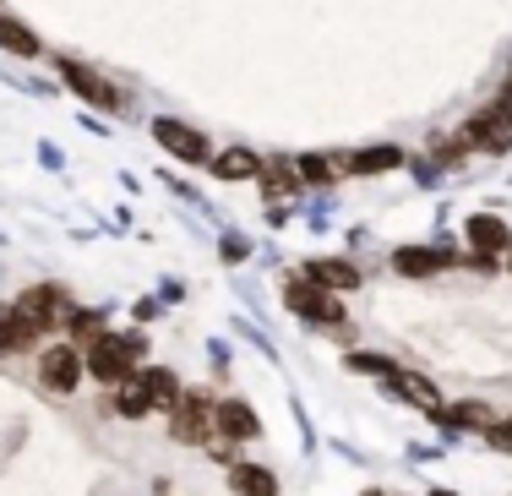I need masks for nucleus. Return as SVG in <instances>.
I'll return each instance as SVG.
<instances>
[{
	"label": "nucleus",
	"instance_id": "f257e3e1",
	"mask_svg": "<svg viewBox=\"0 0 512 496\" xmlns=\"http://www.w3.org/2000/svg\"><path fill=\"white\" fill-rule=\"evenodd\" d=\"M142 355H148V338L142 333H99L88 349H82V366H88L93 382L120 387L131 371L142 366Z\"/></svg>",
	"mask_w": 512,
	"mask_h": 496
},
{
	"label": "nucleus",
	"instance_id": "f03ea898",
	"mask_svg": "<svg viewBox=\"0 0 512 496\" xmlns=\"http://www.w3.org/2000/svg\"><path fill=\"white\" fill-rule=\"evenodd\" d=\"M213 409H218L213 393L186 387V393L175 398V409H169V437H175L180 447H207L213 442Z\"/></svg>",
	"mask_w": 512,
	"mask_h": 496
},
{
	"label": "nucleus",
	"instance_id": "7ed1b4c3",
	"mask_svg": "<svg viewBox=\"0 0 512 496\" xmlns=\"http://www.w3.org/2000/svg\"><path fill=\"white\" fill-rule=\"evenodd\" d=\"M284 306L295 311L300 322H316V328H344V322H349L344 300H338L333 289L306 284V278H289V284H284Z\"/></svg>",
	"mask_w": 512,
	"mask_h": 496
},
{
	"label": "nucleus",
	"instance_id": "20e7f679",
	"mask_svg": "<svg viewBox=\"0 0 512 496\" xmlns=\"http://www.w3.org/2000/svg\"><path fill=\"white\" fill-rule=\"evenodd\" d=\"M55 71H60V82H66V88L77 93L82 104H93V110H104V115H120V110H126V93H120L115 82H104L93 66H82V60L60 55V60H55Z\"/></svg>",
	"mask_w": 512,
	"mask_h": 496
},
{
	"label": "nucleus",
	"instance_id": "39448f33",
	"mask_svg": "<svg viewBox=\"0 0 512 496\" xmlns=\"http://www.w3.org/2000/svg\"><path fill=\"white\" fill-rule=\"evenodd\" d=\"M82 377H88V366H82V349L71 344V338H66V344H44L39 349V382L50 387L55 398L77 393Z\"/></svg>",
	"mask_w": 512,
	"mask_h": 496
},
{
	"label": "nucleus",
	"instance_id": "423d86ee",
	"mask_svg": "<svg viewBox=\"0 0 512 496\" xmlns=\"http://www.w3.org/2000/svg\"><path fill=\"white\" fill-rule=\"evenodd\" d=\"M17 311H22V322H28V333L44 338V333H55L60 322H66L71 300H66V289H60V284H33L28 295L17 300Z\"/></svg>",
	"mask_w": 512,
	"mask_h": 496
},
{
	"label": "nucleus",
	"instance_id": "0eeeda50",
	"mask_svg": "<svg viewBox=\"0 0 512 496\" xmlns=\"http://www.w3.org/2000/svg\"><path fill=\"white\" fill-rule=\"evenodd\" d=\"M153 137H158V148L175 153L180 164H207V159H213V142H207L197 126H186V120L158 115V120H153Z\"/></svg>",
	"mask_w": 512,
	"mask_h": 496
},
{
	"label": "nucleus",
	"instance_id": "6e6552de",
	"mask_svg": "<svg viewBox=\"0 0 512 496\" xmlns=\"http://www.w3.org/2000/svg\"><path fill=\"white\" fill-rule=\"evenodd\" d=\"M213 437H229V442H256L262 437V420L246 398H218L213 409Z\"/></svg>",
	"mask_w": 512,
	"mask_h": 496
},
{
	"label": "nucleus",
	"instance_id": "1a4fd4ad",
	"mask_svg": "<svg viewBox=\"0 0 512 496\" xmlns=\"http://www.w3.org/2000/svg\"><path fill=\"white\" fill-rule=\"evenodd\" d=\"M300 278H306V284H316V289H360V268L349 257H311V262H300Z\"/></svg>",
	"mask_w": 512,
	"mask_h": 496
},
{
	"label": "nucleus",
	"instance_id": "9d476101",
	"mask_svg": "<svg viewBox=\"0 0 512 496\" xmlns=\"http://www.w3.org/2000/svg\"><path fill=\"white\" fill-rule=\"evenodd\" d=\"M463 240H469L474 257H507L512 246V229L496 219V213H474L469 224H463Z\"/></svg>",
	"mask_w": 512,
	"mask_h": 496
},
{
	"label": "nucleus",
	"instance_id": "9b49d317",
	"mask_svg": "<svg viewBox=\"0 0 512 496\" xmlns=\"http://www.w3.org/2000/svg\"><path fill=\"white\" fill-rule=\"evenodd\" d=\"M453 251H442V246H398L393 251V273L398 278H436L442 268H453Z\"/></svg>",
	"mask_w": 512,
	"mask_h": 496
},
{
	"label": "nucleus",
	"instance_id": "f8f14e48",
	"mask_svg": "<svg viewBox=\"0 0 512 496\" xmlns=\"http://www.w3.org/2000/svg\"><path fill=\"white\" fill-rule=\"evenodd\" d=\"M207 169H213V180H229V186H235V180H262V159H256L251 148H224V153H213V159H207Z\"/></svg>",
	"mask_w": 512,
	"mask_h": 496
},
{
	"label": "nucleus",
	"instance_id": "ddd939ff",
	"mask_svg": "<svg viewBox=\"0 0 512 496\" xmlns=\"http://www.w3.org/2000/svg\"><path fill=\"white\" fill-rule=\"evenodd\" d=\"M137 382H142V393L153 398V409H164V415L175 409V398L186 393V387H180V377H175L169 366H137Z\"/></svg>",
	"mask_w": 512,
	"mask_h": 496
},
{
	"label": "nucleus",
	"instance_id": "4468645a",
	"mask_svg": "<svg viewBox=\"0 0 512 496\" xmlns=\"http://www.w3.org/2000/svg\"><path fill=\"white\" fill-rule=\"evenodd\" d=\"M333 164H338V175H387V169L404 164V153H398V148H360V153L333 159Z\"/></svg>",
	"mask_w": 512,
	"mask_h": 496
},
{
	"label": "nucleus",
	"instance_id": "2eb2a0df",
	"mask_svg": "<svg viewBox=\"0 0 512 496\" xmlns=\"http://www.w3.org/2000/svg\"><path fill=\"white\" fill-rule=\"evenodd\" d=\"M387 387H393V393L398 398H409V404L414 409H442V393H436V382H425V377H414V371H387V377H382Z\"/></svg>",
	"mask_w": 512,
	"mask_h": 496
},
{
	"label": "nucleus",
	"instance_id": "dca6fc26",
	"mask_svg": "<svg viewBox=\"0 0 512 496\" xmlns=\"http://www.w3.org/2000/svg\"><path fill=\"white\" fill-rule=\"evenodd\" d=\"M229 491L235 496H278V475L267 464H229Z\"/></svg>",
	"mask_w": 512,
	"mask_h": 496
},
{
	"label": "nucleus",
	"instance_id": "f3484780",
	"mask_svg": "<svg viewBox=\"0 0 512 496\" xmlns=\"http://www.w3.org/2000/svg\"><path fill=\"white\" fill-rule=\"evenodd\" d=\"M109 409H115L120 420H148L153 415V398L142 393V382H137V371H131L126 382L115 387V393H109Z\"/></svg>",
	"mask_w": 512,
	"mask_h": 496
},
{
	"label": "nucleus",
	"instance_id": "a211bd4d",
	"mask_svg": "<svg viewBox=\"0 0 512 496\" xmlns=\"http://www.w3.org/2000/svg\"><path fill=\"white\" fill-rule=\"evenodd\" d=\"M0 50L22 55V60H39L44 44H39V33H33V28H22L17 17H6V11H0Z\"/></svg>",
	"mask_w": 512,
	"mask_h": 496
},
{
	"label": "nucleus",
	"instance_id": "6ab92c4d",
	"mask_svg": "<svg viewBox=\"0 0 512 496\" xmlns=\"http://www.w3.org/2000/svg\"><path fill=\"white\" fill-rule=\"evenodd\" d=\"M39 338L28 333V322H22L17 306H0V355H22V349H33Z\"/></svg>",
	"mask_w": 512,
	"mask_h": 496
},
{
	"label": "nucleus",
	"instance_id": "aec40b11",
	"mask_svg": "<svg viewBox=\"0 0 512 496\" xmlns=\"http://www.w3.org/2000/svg\"><path fill=\"white\" fill-rule=\"evenodd\" d=\"M60 328L71 333V344H77V349H88L93 338L104 333V311H93V306H71V311H66V322H60Z\"/></svg>",
	"mask_w": 512,
	"mask_h": 496
},
{
	"label": "nucleus",
	"instance_id": "412c9836",
	"mask_svg": "<svg viewBox=\"0 0 512 496\" xmlns=\"http://www.w3.org/2000/svg\"><path fill=\"white\" fill-rule=\"evenodd\" d=\"M436 420H442V426H458V431H491V409L485 404H453V409H431Z\"/></svg>",
	"mask_w": 512,
	"mask_h": 496
},
{
	"label": "nucleus",
	"instance_id": "4be33fe9",
	"mask_svg": "<svg viewBox=\"0 0 512 496\" xmlns=\"http://www.w3.org/2000/svg\"><path fill=\"white\" fill-rule=\"evenodd\" d=\"M289 164H295V180H300V186H316V191L333 186V180H344V175H338V164L322 159V153H306V159H289Z\"/></svg>",
	"mask_w": 512,
	"mask_h": 496
},
{
	"label": "nucleus",
	"instance_id": "5701e85b",
	"mask_svg": "<svg viewBox=\"0 0 512 496\" xmlns=\"http://www.w3.org/2000/svg\"><path fill=\"white\" fill-rule=\"evenodd\" d=\"M349 371H365V377H387V371H393V360H387V355H371V349H355V355H349Z\"/></svg>",
	"mask_w": 512,
	"mask_h": 496
},
{
	"label": "nucleus",
	"instance_id": "b1692460",
	"mask_svg": "<svg viewBox=\"0 0 512 496\" xmlns=\"http://www.w3.org/2000/svg\"><path fill=\"white\" fill-rule=\"evenodd\" d=\"M485 437H491V447H496V453H512V426H491Z\"/></svg>",
	"mask_w": 512,
	"mask_h": 496
},
{
	"label": "nucleus",
	"instance_id": "393cba45",
	"mask_svg": "<svg viewBox=\"0 0 512 496\" xmlns=\"http://www.w3.org/2000/svg\"><path fill=\"white\" fill-rule=\"evenodd\" d=\"M224 257H229V262H240V257H246V240L229 235V240H224Z\"/></svg>",
	"mask_w": 512,
	"mask_h": 496
},
{
	"label": "nucleus",
	"instance_id": "a878e982",
	"mask_svg": "<svg viewBox=\"0 0 512 496\" xmlns=\"http://www.w3.org/2000/svg\"><path fill=\"white\" fill-rule=\"evenodd\" d=\"M502 262H507V273H512V246H507V257H502Z\"/></svg>",
	"mask_w": 512,
	"mask_h": 496
},
{
	"label": "nucleus",
	"instance_id": "bb28decb",
	"mask_svg": "<svg viewBox=\"0 0 512 496\" xmlns=\"http://www.w3.org/2000/svg\"><path fill=\"white\" fill-rule=\"evenodd\" d=\"M365 496H387V491H365Z\"/></svg>",
	"mask_w": 512,
	"mask_h": 496
},
{
	"label": "nucleus",
	"instance_id": "cd10ccee",
	"mask_svg": "<svg viewBox=\"0 0 512 496\" xmlns=\"http://www.w3.org/2000/svg\"><path fill=\"white\" fill-rule=\"evenodd\" d=\"M436 496H447V491H436Z\"/></svg>",
	"mask_w": 512,
	"mask_h": 496
}]
</instances>
